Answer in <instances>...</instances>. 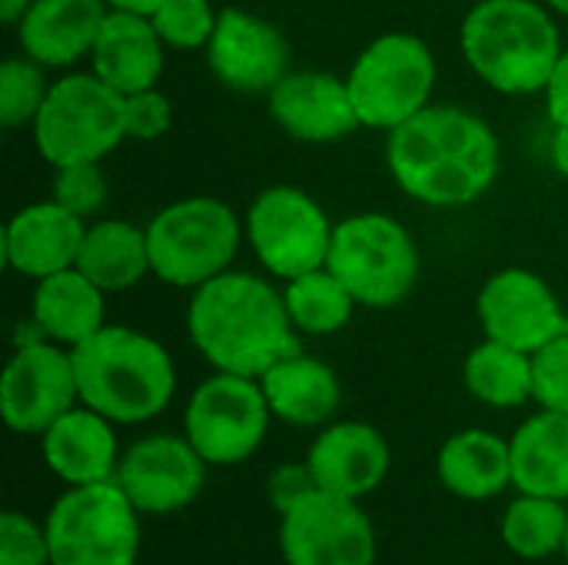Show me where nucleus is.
Here are the masks:
<instances>
[{
	"label": "nucleus",
	"instance_id": "29",
	"mask_svg": "<svg viewBox=\"0 0 568 565\" xmlns=\"http://www.w3.org/2000/svg\"><path fill=\"white\" fill-rule=\"evenodd\" d=\"M283 303L296 333H306V336H333L346 330V323L353 320V310L359 306L329 266L286 280Z\"/></svg>",
	"mask_w": 568,
	"mask_h": 565
},
{
	"label": "nucleus",
	"instance_id": "24",
	"mask_svg": "<svg viewBox=\"0 0 568 565\" xmlns=\"http://www.w3.org/2000/svg\"><path fill=\"white\" fill-rule=\"evenodd\" d=\"M30 316L47 340L73 350L106 326V293L70 266L37 280Z\"/></svg>",
	"mask_w": 568,
	"mask_h": 565
},
{
	"label": "nucleus",
	"instance_id": "23",
	"mask_svg": "<svg viewBox=\"0 0 568 565\" xmlns=\"http://www.w3.org/2000/svg\"><path fill=\"white\" fill-rule=\"evenodd\" d=\"M260 386L273 416L290 426H326L343 403V386L333 366L303 350L270 366L260 376Z\"/></svg>",
	"mask_w": 568,
	"mask_h": 565
},
{
	"label": "nucleus",
	"instance_id": "36",
	"mask_svg": "<svg viewBox=\"0 0 568 565\" xmlns=\"http://www.w3.org/2000/svg\"><path fill=\"white\" fill-rule=\"evenodd\" d=\"M126 100V137L130 140H160L170 123H173V103L166 93H160V87L140 90L123 97Z\"/></svg>",
	"mask_w": 568,
	"mask_h": 565
},
{
	"label": "nucleus",
	"instance_id": "17",
	"mask_svg": "<svg viewBox=\"0 0 568 565\" xmlns=\"http://www.w3.org/2000/svg\"><path fill=\"white\" fill-rule=\"evenodd\" d=\"M266 100L280 130L303 143H336L363 127L346 80L326 70H290Z\"/></svg>",
	"mask_w": 568,
	"mask_h": 565
},
{
	"label": "nucleus",
	"instance_id": "14",
	"mask_svg": "<svg viewBox=\"0 0 568 565\" xmlns=\"http://www.w3.org/2000/svg\"><path fill=\"white\" fill-rule=\"evenodd\" d=\"M486 340L506 343L523 353H539L568 333V313L552 286L523 266L499 270L486 280L476 300Z\"/></svg>",
	"mask_w": 568,
	"mask_h": 565
},
{
	"label": "nucleus",
	"instance_id": "3",
	"mask_svg": "<svg viewBox=\"0 0 568 565\" xmlns=\"http://www.w3.org/2000/svg\"><path fill=\"white\" fill-rule=\"evenodd\" d=\"M70 356L80 403L116 426L150 423L176 393V366L166 346L140 330L106 323Z\"/></svg>",
	"mask_w": 568,
	"mask_h": 565
},
{
	"label": "nucleus",
	"instance_id": "43",
	"mask_svg": "<svg viewBox=\"0 0 568 565\" xmlns=\"http://www.w3.org/2000/svg\"><path fill=\"white\" fill-rule=\"evenodd\" d=\"M562 553H566V563H568V539H566V549H562Z\"/></svg>",
	"mask_w": 568,
	"mask_h": 565
},
{
	"label": "nucleus",
	"instance_id": "39",
	"mask_svg": "<svg viewBox=\"0 0 568 565\" xmlns=\"http://www.w3.org/2000/svg\"><path fill=\"white\" fill-rule=\"evenodd\" d=\"M552 143H549V157H552V167L568 176V123H552Z\"/></svg>",
	"mask_w": 568,
	"mask_h": 565
},
{
	"label": "nucleus",
	"instance_id": "22",
	"mask_svg": "<svg viewBox=\"0 0 568 565\" xmlns=\"http://www.w3.org/2000/svg\"><path fill=\"white\" fill-rule=\"evenodd\" d=\"M163 47L166 43L160 40L150 17L110 10L100 27L97 43H93L90 63L103 83H110L116 93L130 97V93H140V90H150L160 83Z\"/></svg>",
	"mask_w": 568,
	"mask_h": 565
},
{
	"label": "nucleus",
	"instance_id": "21",
	"mask_svg": "<svg viewBox=\"0 0 568 565\" xmlns=\"http://www.w3.org/2000/svg\"><path fill=\"white\" fill-rule=\"evenodd\" d=\"M106 0H37L17 23L20 50L40 67H70L93 53Z\"/></svg>",
	"mask_w": 568,
	"mask_h": 565
},
{
	"label": "nucleus",
	"instance_id": "27",
	"mask_svg": "<svg viewBox=\"0 0 568 565\" xmlns=\"http://www.w3.org/2000/svg\"><path fill=\"white\" fill-rule=\"evenodd\" d=\"M77 270L103 293L136 286L146 273H153L146 226H133L126 220H97L83 233Z\"/></svg>",
	"mask_w": 568,
	"mask_h": 565
},
{
	"label": "nucleus",
	"instance_id": "15",
	"mask_svg": "<svg viewBox=\"0 0 568 565\" xmlns=\"http://www.w3.org/2000/svg\"><path fill=\"white\" fill-rule=\"evenodd\" d=\"M206 460L186 436L156 433L133 443L116 466V483L143 516H170L196 503L206 486Z\"/></svg>",
	"mask_w": 568,
	"mask_h": 565
},
{
	"label": "nucleus",
	"instance_id": "4",
	"mask_svg": "<svg viewBox=\"0 0 568 565\" xmlns=\"http://www.w3.org/2000/svg\"><path fill=\"white\" fill-rule=\"evenodd\" d=\"M469 70L499 93H542L559 57L562 37L552 10L536 0H479L459 30Z\"/></svg>",
	"mask_w": 568,
	"mask_h": 565
},
{
	"label": "nucleus",
	"instance_id": "38",
	"mask_svg": "<svg viewBox=\"0 0 568 565\" xmlns=\"http://www.w3.org/2000/svg\"><path fill=\"white\" fill-rule=\"evenodd\" d=\"M546 107H549V120L552 123H568V50H562L549 83H546Z\"/></svg>",
	"mask_w": 568,
	"mask_h": 565
},
{
	"label": "nucleus",
	"instance_id": "44",
	"mask_svg": "<svg viewBox=\"0 0 568 565\" xmlns=\"http://www.w3.org/2000/svg\"><path fill=\"white\" fill-rule=\"evenodd\" d=\"M216 3H220V0H216Z\"/></svg>",
	"mask_w": 568,
	"mask_h": 565
},
{
	"label": "nucleus",
	"instance_id": "6",
	"mask_svg": "<svg viewBox=\"0 0 568 565\" xmlns=\"http://www.w3.org/2000/svg\"><path fill=\"white\" fill-rule=\"evenodd\" d=\"M33 143L47 163H100L126 140V100L110 83L90 73H67L50 83L37 113Z\"/></svg>",
	"mask_w": 568,
	"mask_h": 565
},
{
	"label": "nucleus",
	"instance_id": "40",
	"mask_svg": "<svg viewBox=\"0 0 568 565\" xmlns=\"http://www.w3.org/2000/svg\"><path fill=\"white\" fill-rule=\"evenodd\" d=\"M33 3H37V0H0V17H3V23L17 27V23L23 20V13H27Z\"/></svg>",
	"mask_w": 568,
	"mask_h": 565
},
{
	"label": "nucleus",
	"instance_id": "41",
	"mask_svg": "<svg viewBox=\"0 0 568 565\" xmlns=\"http://www.w3.org/2000/svg\"><path fill=\"white\" fill-rule=\"evenodd\" d=\"M163 0H106L110 10H126V13H140V17H150Z\"/></svg>",
	"mask_w": 568,
	"mask_h": 565
},
{
	"label": "nucleus",
	"instance_id": "33",
	"mask_svg": "<svg viewBox=\"0 0 568 565\" xmlns=\"http://www.w3.org/2000/svg\"><path fill=\"white\" fill-rule=\"evenodd\" d=\"M63 210L73 216L87 220L103 210L106 203V176L100 163H73V167H57L53 176V196Z\"/></svg>",
	"mask_w": 568,
	"mask_h": 565
},
{
	"label": "nucleus",
	"instance_id": "32",
	"mask_svg": "<svg viewBox=\"0 0 568 565\" xmlns=\"http://www.w3.org/2000/svg\"><path fill=\"white\" fill-rule=\"evenodd\" d=\"M216 0H163L150 20L160 33V40L173 50H206L220 10L213 7Z\"/></svg>",
	"mask_w": 568,
	"mask_h": 565
},
{
	"label": "nucleus",
	"instance_id": "28",
	"mask_svg": "<svg viewBox=\"0 0 568 565\" xmlns=\"http://www.w3.org/2000/svg\"><path fill=\"white\" fill-rule=\"evenodd\" d=\"M463 383L473 400L493 410H519L532 400V353L486 340L469 350Z\"/></svg>",
	"mask_w": 568,
	"mask_h": 565
},
{
	"label": "nucleus",
	"instance_id": "37",
	"mask_svg": "<svg viewBox=\"0 0 568 565\" xmlns=\"http://www.w3.org/2000/svg\"><path fill=\"white\" fill-rule=\"evenodd\" d=\"M316 486L313 473H310V463H283L270 473L266 480V496L273 503V509L283 516L286 509H293L300 500H306Z\"/></svg>",
	"mask_w": 568,
	"mask_h": 565
},
{
	"label": "nucleus",
	"instance_id": "18",
	"mask_svg": "<svg viewBox=\"0 0 568 565\" xmlns=\"http://www.w3.org/2000/svg\"><path fill=\"white\" fill-rule=\"evenodd\" d=\"M306 463L320 490L346 500H363L383 486L393 453L376 426L346 420V423H329L313 440Z\"/></svg>",
	"mask_w": 568,
	"mask_h": 565
},
{
	"label": "nucleus",
	"instance_id": "1",
	"mask_svg": "<svg viewBox=\"0 0 568 565\" xmlns=\"http://www.w3.org/2000/svg\"><path fill=\"white\" fill-rule=\"evenodd\" d=\"M496 130L466 107L429 103L386 140L396 186L416 203L449 210L476 203L499 176Z\"/></svg>",
	"mask_w": 568,
	"mask_h": 565
},
{
	"label": "nucleus",
	"instance_id": "10",
	"mask_svg": "<svg viewBox=\"0 0 568 565\" xmlns=\"http://www.w3.org/2000/svg\"><path fill=\"white\" fill-rule=\"evenodd\" d=\"M270 420L273 410L260 380L216 373L193 390L183 416V436L210 466H236L263 446Z\"/></svg>",
	"mask_w": 568,
	"mask_h": 565
},
{
	"label": "nucleus",
	"instance_id": "2",
	"mask_svg": "<svg viewBox=\"0 0 568 565\" xmlns=\"http://www.w3.org/2000/svg\"><path fill=\"white\" fill-rule=\"evenodd\" d=\"M186 333L216 373L260 380L283 356L300 353V333L286 313L283 293L263 276L226 270L193 290Z\"/></svg>",
	"mask_w": 568,
	"mask_h": 565
},
{
	"label": "nucleus",
	"instance_id": "31",
	"mask_svg": "<svg viewBox=\"0 0 568 565\" xmlns=\"http://www.w3.org/2000/svg\"><path fill=\"white\" fill-rule=\"evenodd\" d=\"M47 93H50V83L43 80V67L30 60L27 53L7 57L0 63V123L7 130L33 123Z\"/></svg>",
	"mask_w": 568,
	"mask_h": 565
},
{
	"label": "nucleus",
	"instance_id": "26",
	"mask_svg": "<svg viewBox=\"0 0 568 565\" xmlns=\"http://www.w3.org/2000/svg\"><path fill=\"white\" fill-rule=\"evenodd\" d=\"M513 486L526 496L568 500V413L539 410L509 440Z\"/></svg>",
	"mask_w": 568,
	"mask_h": 565
},
{
	"label": "nucleus",
	"instance_id": "42",
	"mask_svg": "<svg viewBox=\"0 0 568 565\" xmlns=\"http://www.w3.org/2000/svg\"><path fill=\"white\" fill-rule=\"evenodd\" d=\"M546 7H549L552 13H562V17H568V0H546Z\"/></svg>",
	"mask_w": 568,
	"mask_h": 565
},
{
	"label": "nucleus",
	"instance_id": "35",
	"mask_svg": "<svg viewBox=\"0 0 568 565\" xmlns=\"http://www.w3.org/2000/svg\"><path fill=\"white\" fill-rule=\"evenodd\" d=\"M532 400L542 410L568 413V333L532 356Z\"/></svg>",
	"mask_w": 568,
	"mask_h": 565
},
{
	"label": "nucleus",
	"instance_id": "13",
	"mask_svg": "<svg viewBox=\"0 0 568 565\" xmlns=\"http://www.w3.org/2000/svg\"><path fill=\"white\" fill-rule=\"evenodd\" d=\"M77 403L80 390L70 350L53 340L17 343L0 380L3 423L20 436H43Z\"/></svg>",
	"mask_w": 568,
	"mask_h": 565
},
{
	"label": "nucleus",
	"instance_id": "25",
	"mask_svg": "<svg viewBox=\"0 0 568 565\" xmlns=\"http://www.w3.org/2000/svg\"><path fill=\"white\" fill-rule=\"evenodd\" d=\"M436 473L453 496L489 503L513 486V446L489 430L453 433L436 456Z\"/></svg>",
	"mask_w": 568,
	"mask_h": 565
},
{
	"label": "nucleus",
	"instance_id": "11",
	"mask_svg": "<svg viewBox=\"0 0 568 565\" xmlns=\"http://www.w3.org/2000/svg\"><path fill=\"white\" fill-rule=\"evenodd\" d=\"M243 226L263 270L280 280H296L303 273L323 270L336 230L326 210L306 190L290 183L266 186L250 203Z\"/></svg>",
	"mask_w": 568,
	"mask_h": 565
},
{
	"label": "nucleus",
	"instance_id": "12",
	"mask_svg": "<svg viewBox=\"0 0 568 565\" xmlns=\"http://www.w3.org/2000/svg\"><path fill=\"white\" fill-rule=\"evenodd\" d=\"M286 565H376V529L359 500L313 490L280 516Z\"/></svg>",
	"mask_w": 568,
	"mask_h": 565
},
{
	"label": "nucleus",
	"instance_id": "9",
	"mask_svg": "<svg viewBox=\"0 0 568 565\" xmlns=\"http://www.w3.org/2000/svg\"><path fill=\"white\" fill-rule=\"evenodd\" d=\"M50 565H136L140 513L116 480L70 486L43 519Z\"/></svg>",
	"mask_w": 568,
	"mask_h": 565
},
{
	"label": "nucleus",
	"instance_id": "30",
	"mask_svg": "<svg viewBox=\"0 0 568 565\" xmlns=\"http://www.w3.org/2000/svg\"><path fill=\"white\" fill-rule=\"evenodd\" d=\"M503 543L513 556L539 563L566 549L568 509L562 500L519 493L503 516Z\"/></svg>",
	"mask_w": 568,
	"mask_h": 565
},
{
	"label": "nucleus",
	"instance_id": "5",
	"mask_svg": "<svg viewBox=\"0 0 568 565\" xmlns=\"http://www.w3.org/2000/svg\"><path fill=\"white\" fill-rule=\"evenodd\" d=\"M243 233L246 226L230 203L216 196L176 200L146 223L153 276L176 290H200L233 270Z\"/></svg>",
	"mask_w": 568,
	"mask_h": 565
},
{
	"label": "nucleus",
	"instance_id": "20",
	"mask_svg": "<svg viewBox=\"0 0 568 565\" xmlns=\"http://www.w3.org/2000/svg\"><path fill=\"white\" fill-rule=\"evenodd\" d=\"M113 426L116 423H110L103 413L77 403L40 436L47 470L67 486H93L116 480L120 446Z\"/></svg>",
	"mask_w": 568,
	"mask_h": 565
},
{
	"label": "nucleus",
	"instance_id": "7",
	"mask_svg": "<svg viewBox=\"0 0 568 565\" xmlns=\"http://www.w3.org/2000/svg\"><path fill=\"white\" fill-rule=\"evenodd\" d=\"M326 266L359 306H399L419 280V246L389 213H356L336 223Z\"/></svg>",
	"mask_w": 568,
	"mask_h": 565
},
{
	"label": "nucleus",
	"instance_id": "16",
	"mask_svg": "<svg viewBox=\"0 0 568 565\" xmlns=\"http://www.w3.org/2000/svg\"><path fill=\"white\" fill-rule=\"evenodd\" d=\"M293 47L283 30L256 13L226 7L206 43L213 77L236 93H270L290 73Z\"/></svg>",
	"mask_w": 568,
	"mask_h": 565
},
{
	"label": "nucleus",
	"instance_id": "34",
	"mask_svg": "<svg viewBox=\"0 0 568 565\" xmlns=\"http://www.w3.org/2000/svg\"><path fill=\"white\" fill-rule=\"evenodd\" d=\"M0 565H50L47 526L7 509L0 516Z\"/></svg>",
	"mask_w": 568,
	"mask_h": 565
},
{
	"label": "nucleus",
	"instance_id": "19",
	"mask_svg": "<svg viewBox=\"0 0 568 565\" xmlns=\"http://www.w3.org/2000/svg\"><path fill=\"white\" fill-rule=\"evenodd\" d=\"M83 233V220L63 210L57 200L30 203L3 226V260L17 276L43 280L77 266Z\"/></svg>",
	"mask_w": 568,
	"mask_h": 565
},
{
	"label": "nucleus",
	"instance_id": "8",
	"mask_svg": "<svg viewBox=\"0 0 568 565\" xmlns=\"http://www.w3.org/2000/svg\"><path fill=\"white\" fill-rule=\"evenodd\" d=\"M436 73V57L423 37L406 30L379 33L346 73L359 123L393 133L429 107Z\"/></svg>",
	"mask_w": 568,
	"mask_h": 565
}]
</instances>
